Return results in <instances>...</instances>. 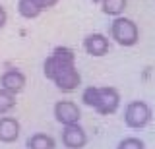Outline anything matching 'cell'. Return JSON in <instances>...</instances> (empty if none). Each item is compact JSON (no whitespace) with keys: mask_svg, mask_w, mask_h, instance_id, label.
I'll return each mask as SVG.
<instances>
[{"mask_svg":"<svg viewBox=\"0 0 155 149\" xmlns=\"http://www.w3.org/2000/svg\"><path fill=\"white\" fill-rule=\"evenodd\" d=\"M76 66V54L70 47H56L51 54L47 56V60L43 62V74L47 79H54L60 72Z\"/></svg>","mask_w":155,"mask_h":149,"instance_id":"7a4b0ae2","label":"cell"},{"mask_svg":"<svg viewBox=\"0 0 155 149\" xmlns=\"http://www.w3.org/2000/svg\"><path fill=\"white\" fill-rule=\"evenodd\" d=\"M109 39L103 33H89L84 39V49L91 56H105L109 52Z\"/></svg>","mask_w":155,"mask_h":149,"instance_id":"9c48e42d","label":"cell"},{"mask_svg":"<svg viewBox=\"0 0 155 149\" xmlns=\"http://www.w3.org/2000/svg\"><path fill=\"white\" fill-rule=\"evenodd\" d=\"M25 83H27L25 74L18 68H10L0 76V87L10 91V93H14V95H18L19 91H23Z\"/></svg>","mask_w":155,"mask_h":149,"instance_id":"52a82bcc","label":"cell"},{"mask_svg":"<svg viewBox=\"0 0 155 149\" xmlns=\"http://www.w3.org/2000/svg\"><path fill=\"white\" fill-rule=\"evenodd\" d=\"M54 118L62 126L76 124V122H80V118H81V110L76 103H72V101H58L54 105Z\"/></svg>","mask_w":155,"mask_h":149,"instance_id":"5b68a950","label":"cell"},{"mask_svg":"<svg viewBox=\"0 0 155 149\" xmlns=\"http://www.w3.org/2000/svg\"><path fill=\"white\" fill-rule=\"evenodd\" d=\"M39 2L43 4V8H52V6L58 2V0H39Z\"/></svg>","mask_w":155,"mask_h":149,"instance_id":"e0dca14e","label":"cell"},{"mask_svg":"<svg viewBox=\"0 0 155 149\" xmlns=\"http://www.w3.org/2000/svg\"><path fill=\"white\" fill-rule=\"evenodd\" d=\"M14 107H16V95L0 87V116L8 114Z\"/></svg>","mask_w":155,"mask_h":149,"instance_id":"5bb4252c","label":"cell"},{"mask_svg":"<svg viewBox=\"0 0 155 149\" xmlns=\"http://www.w3.org/2000/svg\"><path fill=\"white\" fill-rule=\"evenodd\" d=\"M45 8L39 0H18V12L25 20H35Z\"/></svg>","mask_w":155,"mask_h":149,"instance_id":"8fae6325","label":"cell"},{"mask_svg":"<svg viewBox=\"0 0 155 149\" xmlns=\"http://www.w3.org/2000/svg\"><path fill=\"white\" fill-rule=\"evenodd\" d=\"M151 120V109H149L147 103L143 101H132V103L126 105V110H124V124L128 128H134V130H140V128H145Z\"/></svg>","mask_w":155,"mask_h":149,"instance_id":"277c9868","label":"cell"},{"mask_svg":"<svg viewBox=\"0 0 155 149\" xmlns=\"http://www.w3.org/2000/svg\"><path fill=\"white\" fill-rule=\"evenodd\" d=\"M6 23H8V14L4 10V6H0V29H2Z\"/></svg>","mask_w":155,"mask_h":149,"instance_id":"2e32d148","label":"cell"},{"mask_svg":"<svg viewBox=\"0 0 155 149\" xmlns=\"http://www.w3.org/2000/svg\"><path fill=\"white\" fill-rule=\"evenodd\" d=\"M110 37L120 47H134L140 41V29L132 20L124 16H116L110 23Z\"/></svg>","mask_w":155,"mask_h":149,"instance_id":"3957f363","label":"cell"},{"mask_svg":"<svg viewBox=\"0 0 155 149\" xmlns=\"http://www.w3.org/2000/svg\"><path fill=\"white\" fill-rule=\"evenodd\" d=\"M116 149H145V145L140 138H124L118 141Z\"/></svg>","mask_w":155,"mask_h":149,"instance_id":"9a60e30c","label":"cell"},{"mask_svg":"<svg viewBox=\"0 0 155 149\" xmlns=\"http://www.w3.org/2000/svg\"><path fill=\"white\" fill-rule=\"evenodd\" d=\"M62 143L68 149H81L87 143V134L80 124H68L62 130Z\"/></svg>","mask_w":155,"mask_h":149,"instance_id":"8992f818","label":"cell"},{"mask_svg":"<svg viewBox=\"0 0 155 149\" xmlns=\"http://www.w3.org/2000/svg\"><path fill=\"white\" fill-rule=\"evenodd\" d=\"M52 81H54V85L60 91H64V93H72V91H76L81 85V76H80V72H78L76 66H72V68L60 72Z\"/></svg>","mask_w":155,"mask_h":149,"instance_id":"ba28073f","label":"cell"},{"mask_svg":"<svg viewBox=\"0 0 155 149\" xmlns=\"http://www.w3.org/2000/svg\"><path fill=\"white\" fill-rule=\"evenodd\" d=\"M27 149H56L54 139L47 134H33L27 138Z\"/></svg>","mask_w":155,"mask_h":149,"instance_id":"7c38bea8","label":"cell"},{"mask_svg":"<svg viewBox=\"0 0 155 149\" xmlns=\"http://www.w3.org/2000/svg\"><path fill=\"white\" fill-rule=\"evenodd\" d=\"M21 126L14 116H0V141L4 143H12L19 138Z\"/></svg>","mask_w":155,"mask_h":149,"instance_id":"30bf717a","label":"cell"},{"mask_svg":"<svg viewBox=\"0 0 155 149\" xmlns=\"http://www.w3.org/2000/svg\"><path fill=\"white\" fill-rule=\"evenodd\" d=\"M81 101H84V105L91 107L99 114L109 116V114H114L120 107V93L114 87H93V85H89L81 93Z\"/></svg>","mask_w":155,"mask_h":149,"instance_id":"6da1fadb","label":"cell"},{"mask_svg":"<svg viewBox=\"0 0 155 149\" xmlns=\"http://www.w3.org/2000/svg\"><path fill=\"white\" fill-rule=\"evenodd\" d=\"M101 8L107 16H120L126 10V0H103L101 2Z\"/></svg>","mask_w":155,"mask_h":149,"instance_id":"4fadbf2b","label":"cell"}]
</instances>
